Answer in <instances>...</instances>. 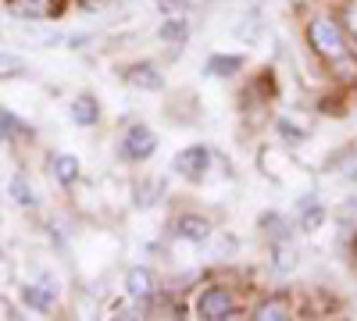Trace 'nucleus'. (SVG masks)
I'll list each match as a JSON object with an SVG mask.
<instances>
[{
	"label": "nucleus",
	"instance_id": "9b49d317",
	"mask_svg": "<svg viewBox=\"0 0 357 321\" xmlns=\"http://www.w3.org/2000/svg\"><path fill=\"white\" fill-rule=\"evenodd\" d=\"M22 136H33V129H29L25 122H18L11 111L0 107V143H8V139H22Z\"/></svg>",
	"mask_w": 357,
	"mask_h": 321
},
{
	"label": "nucleus",
	"instance_id": "ddd939ff",
	"mask_svg": "<svg viewBox=\"0 0 357 321\" xmlns=\"http://www.w3.org/2000/svg\"><path fill=\"white\" fill-rule=\"evenodd\" d=\"M22 300H25L29 307H36V311H50V304H54V289H47V293H43L40 285H25V289H22Z\"/></svg>",
	"mask_w": 357,
	"mask_h": 321
},
{
	"label": "nucleus",
	"instance_id": "f03ea898",
	"mask_svg": "<svg viewBox=\"0 0 357 321\" xmlns=\"http://www.w3.org/2000/svg\"><path fill=\"white\" fill-rule=\"evenodd\" d=\"M154 150H158V136L146 129V125H132L122 136V147H118V154H122L126 161H146Z\"/></svg>",
	"mask_w": 357,
	"mask_h": 321
},
{
	"label": "nucleus",
	"instance_id": "1a4fd4ad",
	"mask_svg": "<svg viewBox=\"0 0 357 321\" xmlns=\"http://www.w3.org/2000/svg\"><path fill=\"white\" fill-rule=\"evenodd\" d=\"M126 293L132 300H146V297H154V275L146 272V268H132L126 275Z\"/></svg>",
	"mask_w": 357,
	"mask_h": 321
},
{
	"label": "nucleus",
	"instance_id": "423d86ee",
	"mask_svg": "<svg viewBox=\"0 0 357 321\" xmlns=\"http://www.w3.org/2000/svg\"><path fill=\"white\" fill-rule=\"evenodd\" d=\"M126 82L136 86V90H161V86H165V79H161V72L154 65H132V68H126Z\"/></svg>",
	"mask_w": 357,
	"mask_h": 321
},
{
	"label": "nucleus",
	"instance_id": "a211bd4d",
	"mask_svg": "<svg viewBox=\"0 0 357 321\" xmlns=\"http://www.w3.org/2000/svg\"><path fill=\"white\" fill-rule=\"evenodd\" d=\"M318 221H321V208L314 203V208H307V211H304V228H314Z\"/></svg>",
	"mask_w": 357,
	"mask_h": 321
},
{
	"label": "nucleus",
	"instance_id": "f257e3e1",
	"mask_svg": "<svg viewBox=\"0 0 357 321\" xmlns=\"http://www.w3.org/2000/svg\"><path fill=\"white\" fill-rule=\"evenodd\" d=\"M307 40H311V47L325 57V61H336V57L347 54V47H343V29H340L333 18H314L311 29H307Z\"/></svg>",
	"mask_w": 357,
	"mask_h": 321
},
{
	"label": "nucleus",
	"instance_id": "f8f14e48",
	"mask_svg": "<svg viewBox=\"0 0 357 321\" xmlns=\"http://www.w3.org/2000/svg\"><path fill=\"white\" fill-rule=\"evenodd\" d=\"M257 318H261V321H279V318H289V300H286V297H268V300L257 307Z\"/></svg>",
	"mask_w": 357,
	"mask_h": 321
},
{
	"label": "nucleus",
	"instance_id": "2eb2a0df",
	"mask_svg": "<svg viewBox=\"0 0 357 321\" xmlns=\"http://www.w3.org/2000/svg\"><path fill=\"white\" fill-rule=\"evenodd\" d=\"M25 72V61L18 54H11V50H0V79H15V75H22Z\"/></svg>",
	"mask_w": 357,
	"mask_h": 321
},
{
	"label": "nucleus",
	"instance_id": "0eeeda50",
	"mask_svg": "<svg viewBox=\"0 0 357 321\" xmlns=\"http://www.w3.org/2000/svg\"><path fill=\"white\" fill-rule=\"evenodd\" d=\"M50 168H54V179L61 182V186H75L79 175H82V164H79V157H72V154H54Z\"/></svg>",
	"mask_w": 357,
	"mask_h": 321
},
{
	"label": "nucleus",
	"instance_id": "6ab92c4d",
	"mask_svg": "<svg viewBox=\"0 0 357 321\" xmlns=\"http://www.w3.org/2000/svg\"><path fill=\"white\" fill-rule=\"evenodd\" d=\"M347 29L357 36V0H350V8H347Z\"/></svg>",
	"mask_w": 357,
	"mask_h": 321
},
{
	"label": "nucleus",
	"instance_id": "f3484780",
	"mask_svg": "<svg viewBox=\"0 0 357 321\" xmlns=\"http://www.w3.org/2000/svg\"><path fill=\"white\" fill-rule=\"evenodd\" d=\"M240 65H243L240 57H225V54H218L215 61H211V72H215V75H229V72H236Z\"/></svg>",
	"mask_w": 357,
	"mask_h": 321
},
{
	"label": "nucleus",
	"instance_id": "20e7f679",
	"mask_svg": "<svg viewBox=\"0 0 357 321\" xmlns=\"http://www.w3.org/2000/svg\"><path fill=\"white\" fill-rule=\"evenodd\" d=\"M207 161H211L207 147L204 143H193V147H186L183 154L175 157V171L183 175V179H200V175L207 171Z\"/></svg>",
	"mask_w": 357,
	"mask_h": 321
},
{
	"label": "nucleus",
	"instance_id": "6e6552de",
	"mask_svg": "<svg viewBox=\"0 0 357 321\" xmlns=\"http://www.w3.org/2000/svg\"><path fill=\"white\" fill-rule=\"evenodd\" d=\"M72 122H75V125H97V122H100V104H97V97H89V93L75 97V100H72Z\"/></svg>",
	"mask_w": 357,
	"mask_h": 321
},
{
	"label": "nucleus",
	"instance_id": "dca6fc26",
	"mask_svg": "<svg viewBox=\"0 0 357 321\" xmlns=\"http://www.w3.org/2000/svg\"><path fill=\"white\" fill-rule=\"evenodd\" d=\"M161 40H186V22L183 18H172V22H165L161 25Z\"/></svg>",
	"mask_w": 357,
	"mask_h": 321
},
{
	"label": "nucleus",
	"instance_id": "9d476101",
	"mask_svg": "<svg viewBox=\"0 0 357 321\" xmlns=\"http://www.w3.org/2000/svg\"><path fill=\"white\" fill-rule=\"evenodd\" d=\"M175 236H183L190 243H204L207 236H211V225H207L204 218H197V214H183L178 225H175Z\"/></svg>",
	"mask_w": 357,
	"mask_h": 321
},
{
	"label": "nucleus",
	"instance_id": "7ed1b4c3",
	"mask_svg": "<svg viewBox=\"0 0 357 321\" xmlns=\"http://www.w3.org/2000/svg\"><path fill=\"white\" fill-rule=\"evenodd\" d=\"M232 311H236L232 297L218 285L204 289V293L197 297V318H204V321H225V318H232Z\"/></svg>",
	"mask_w": 357,
	"mask_h": 321
},
{
	"label": "nucleus",
	"instance_id": "39448f33",
	"mask_svg": "<svg viewBox=\"0 0 357 321\" xmlns=\"http://www.w3.org/2000/svg\"><path fill=\"white\" fill-rule=\"evenodd\" d=\"M8 8L18 18H57L65 0H8Z\"/></svg>",
	"mask_w": 357,
	"mask_h": 321
},
{
	"label": "nucleus",
	"instance_id": "4468645a",
	"mask_svg": "<svg viewBox=\"0 0 357 321\" xmlns=\"http://www.w3.org/2000/svg\"><path fill=\"white\" fill-rule=\"evenodd\" d=\"M11 196L22 203V208H36V189L29 186L25 175H15V179H11Z\"/></svg>",
	"mask_w": 357,
	"mask_h": 321
}]
</instances>
